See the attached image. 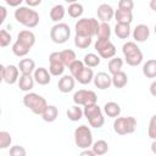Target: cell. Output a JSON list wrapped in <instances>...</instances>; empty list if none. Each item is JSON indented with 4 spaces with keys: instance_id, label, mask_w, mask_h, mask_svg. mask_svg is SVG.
<instances>
[{
    "instance_id": "22",
    "label": "cell",
    "mask_w": 156,
    "mask_h": 156,
    "mask_svg": "<svg viewBox=\"0 0 156 156\" xmlns=\"http://www.w3.org/2000/svg\"><path fill=\"white\" fill-rule=\"evenodd\" d=\"M104 112L107 115V117L116 118L121 115V106L115 101H108L104 105Z\"/></svg>"
},
{
    "instance_id": "51",
    "label": "cell",
    "mask_w": 156,
    "mask_h": 156,
    "mask_svg": "<svg viewBox=\"0 0 156 156\" xmlns=\"http://www.w3.org/2000/svg\"><path fill=\"white\" fill-rule=\"evenodd\" d=\"M66 2H68V4H72V2H77L78 0H65Z\"/></svg>"
},
{
    "instance_id": "52",
    "label": "cell",
    "mask_w": 156,
    "mask_h": 156,
    "mask_svg": "<svg viewBox=\"0 0 156 156\" xmlns=\"http://www.w3.org/2000/svg\"><path fill=\"white\" fill-rule=\"evenodd\" d=\"M154 29H155V34H156V24H155V28Z\"/></svg>"
},
{
    "instance_id": "44",
    "label": "cell",
    "mask_w": 156,
    "mask_h": 156,
    "mask_svg": "<svg viewBox=\"0 0 156 156\" xmlns=\"http://www.w3.org/2000/svg\"><path fill=\"white\" fill-rule=\"evenodd\" d=\"M22 1L23 0H5V2L9 6H11V7H18V6H21Z\"/></svg>"
},
{
    "instance_id": "4",
    "label": "cell",
    "mask_w": 156,
    "mask_h": 156,
    "mask_svg": "<svg viewBox=\"0 0 156 156\" xmlns=\"http://www.w3.org/2000/svg\"><path fill=\"white\" fill-rule=\"evenodd\" d=\"M84 117L88 119L89 124L93 128H101L105 123V118L102 115V110L100 108V106L95 102V104H90L84 106Z\"/></svg>"
},
{
    "instance_id": "16",
    "label": "cell",
    "mask_w": 156,
    "mask_h": 156,
    "mask_svg": "<svg viewBox=\"0 0 156 156\" xmlns=\"http://www.w3.org/2000/svg\"><path fill=\"white\" fill-rule=\"evenodd\" d=\"M149 35H150V29L144 23L138 24L134 28V30H133V39L136 43H144V41H146L149 39Z\"/></svg>"
},
{
    "instance_id": "23",
    "label": "cell",
    "mask_w": 156,
    "mask_h": 156,
    "mask_svg": "<svg viewBox=\"0 0 156 156\" xmlns=\"http://www.w3.org/2000/svg\"><path fill=\"white\" fill-rule=\"evenodd\" d=\"M18 68L22 74H32L35 71V62L32 58H22L18 63Z\"/></svg>"
},
{
    "instance_id": "38",
    "label": "cell",
    "mask_w": 156,
    "mask_h": 156,
    "mask_svg": "<svg viewBox=\"0 0 156 156\" xmlns=\"http://www.w3.org/2000/svg\"><path fill=\"white\" fill-rule=\"evenodd\" d=\"M11 143H12L11 134L6 130H1L0 132V149L1 150L7 149L9 146H11Z\"/></svg>"
},
{
    "instance_id": "47",
    "label": "cell",
    "mask_w": 156,
    "mask_h": 156,
    "mask_svg": "<svg viewBox=\"0 0 156 156\" xmlns=\"http://www.w3.org/2000/svg\"><path fill=\"white\" fill-rule=\"evenodd\" d=\"M150 94L156 98V80H154V82L150 84Z\"/></svg>"
},
{
    "instance_id": "5",
    "label": "cell",
    "mask_w": 156,
    "mask_h": 156,
    "mask_svg": "<svg viewBox=\"0 0 156 156\" xmlns=\"http://www.w3.org/2000/svg\"><path fill=\"white\" fill-rule=\"evenodd\" d=\"M100 23L95 18H80L76 22L74 30L78 35H87V37H94L98 33Z\"/></svg>"
},
{
    "instance_id": "20",
    "label": "cell",
    "mask_w": 156,
    "mask_h": 156,
    "mask_svg": "<svg viewBox=\"0 0 156 156\" xmlns=\"http://www.w3.org/2000/svg\"><path fill=\"white\" fill-rule=\"evenodd\" d=\"M74 78H76V80H78L80 84H89V83L94 79V72H93L91 67L85 66Z\"/></svg>"
},
{
    "instance_id": "13",
    "label": "cell",
    "mask_w": 156,
    "mask_h": 156,
    "mask_svg": "<svg viewBox=\"0 0 156 156\" xmlns=\"http://www.w3.org/2000/svg\"><path fill=\"white\" fill-rule=\"evenodd\" d=\"M93 82H94V85L98 89L105 90V89H107L112 85V77L106 72H99L94 76Z\"/></svg>"
},
{
    "instance_id": "34",
    "label": "cell",
    "mask_w": 156,
    "mask_h": 156,
    "mask_svg": "<svg viewBox=\"0 0 156 156\" xmlns=\"http://www.w3.org/2000/svg\"><path fill=\"white\" fill-rule=\"evenodd\" d=\"M110 35H111V27L108 22H101L96 33L98 39H110Z\"/></svg>"
},
{
    "instance_id": "46",
    "label": "cell",
    "mask_w": 156,
    "mask_h": 156,
    "mask_svg": "<svg viewBox=\"0 0 156 156\" xmlns=\"http://www.w3.org/2000/svg\"><path fill=\"white\" fill-rule=\"evenodd\" d=\"M24 1H26V4L29 7H35V6H38V5L41 4V0H24Z\"/></svg>"
},
{
    "instance_id": "8",
    "label": "cell",
    "mask_w": 156,
    "mask_h": 156,
    "mask_svg": "<svg viewBox=\"0 0 156 156\" xmlns=\"http://www.w3.org/2000/svg\"><path fill=\"white\" fill-rule=\"evenodd\" d=\"M71 35V29L66 23H56L50 29V39L55 44H65Z\"/></svg>"
},
{
    "instance_id": "7",
    "label": "cell",
    "mask_w": 156,
    "mask_h": 156,
    "mask_svg": "<svg viewBox=\"0 0 156 156\" xmlns=\"http://www.w3.org/2000/svg\"><path fill=\"white\" fill-rule=\"evenodd\" d=\"M74 143L79 149H88L93 145V134L89 127L82 124L74 130Z\"/></svg>"
},
{
    "instance_id": "18",
    "label": "cell",
    "mask_w": 156,
    "mask_h": 156,
    "mask_svg": "<svg viewBox=\"0 0 156 156\" xmlns=\"http://www.w3.org/2000/svg\"><path fill=\"white\" fill-rule=\"evenodd\" d=\"M17 40H18L20 43H22L23 45H26L27 48L32 49L33 45L35 44V35H34V33H33L32 30H29V29H23V30H21V32L18 33Z\"/></svg>"
},
{
    "instance_id": "24",
    "label": "cell",
    "mask_w": 156,
    "mask_h": 156,
    "mask_svg": "<svg viewBox=\"0 0 156 156\" xmlns=\"http://www.w3.org/2000/svg\"><path fill=\"white\" fill-rule=\"evenodd\" d=\"M128 83V77H127V73L123 72V71H119L115 74H112V85L117 89H121V88H124Z\"/></svg>"
},
{
    "instance_id": "11",
    "label": "cell",
    "mask_w": 156,
    "mask_h": 156,
    "mask_svg": "<svg viewBox=\"0 0 156 156\" xmlns=\"http://www.w3.org/2000/svg\"><path fill=\"white\" fill-rule=\"evenodd\" d=\"M0 71H1V78L5 83L12 85L16 82H18V76H20V68L18 66L15 65H9V66H0Z\"/></svg>"
},
{
    "instance_id": "49",
    "label": "cell",
    "mask_w": 156,
    "mask_h": 156,
    "mask_svg": "<svg viewBox=\"0 0 156 156\" xmlns=\"http://www.w3.org/2000/svg\"><path fill=\"white\" fill-rule=\"evenodd\" d=\"M150 9L152 11H156V0H150V4H149Z\"/></svg>"
},
{
    "instance_id": "21",
    "label": "cell",
    "mask_w": 156,
    "mask_h": 156,
    "mask_svg": "<svg viewBox=\"0 0 156 156\" xmlns=\"http://www.w3.org/2000/svg\"><path fill=\"white\" fill-rule=\"evenodd\" d=\"M115 18L117 23H132L133 21V13L129 10H123V9H117L115 11Z\"/></svg>"
},
{
    "instance_id": "40",
    "label": "cell",
    "mask_w": 156,
    "mask_h": 156,
    "mask_svg": "<svg viewBox=\"0 0 156 156\" xmlns=\"http://www.w3.org/2000/svg\"><path fill=\"white\" fill-rule=\"evenodd\" d=\"M11 34L6 30V29H1L0 30V46L1 48H6L10 43H11Z\"/></svg>"
},
{
    "instance_id": "2",
    "label": "cell",
    "mask_w": 156,
    "mask_h": 156,
    "mask_svg": "<svg viewBox=\"0 0 156 156\" xmlns=\"http://www.w3.org/2000/svg\"><path fill=\"white\" fill-rule=\"evenodd\" d=\"M122 52H123L126 62L132 67L139 66L143 62V52L140 48L136 45V43L134 41L124 43L122 46Z\"/></svg>"
},
{
    "instance_id": "50",
    "label": "cell",
    "mask_w": 156,
    "mask_h": 156,
    "mask_svg": "<svg viewBox=\"0 0 156 156\" xmlns=\"http://www.w3.org/2000/svg\"><path fill=\"white\" fill-rule=\"evenodd\" d=\"M151 151H152V154L156 155V139L152 140V144H151Z\"/></svg>"
},
{
    "instance_id": "26",
    "label": "cell",
    "mask_w": 156,
    "mask_h": 156,
    "mask_svg": "<svg viewBox=\"0 0 156 156\" xmlns=\"http://www.w3.org/2000/svg\"><path fill=\"white\" fill-rule=\"evenodd\" d=\"M143 74L146 78H156V60H147L143 65Z\"/></svg>"
},
{
    "instance_id": "14",
    "label": "cell",
    "mask_w": 156,
    "mask_h": 156,
    "mask_svg": "<svg viewBox=\"0 0 156 156\" xmlns=\"http://www.w3.org/2000/svg\"><path fill=\"white\" fill-rule=\"evenodd\" d=\"M96 13H98V17L101 22H110L115 17V10L108 4L99 5V7L96 10Z\"/></svg>"
},
{
    "instance_id": "42",
    "label": "cell",
    "mask_w": 156,
    "mask_h": 156,
    "mask_svg": "<svg viewBox=\"0 0 156 156\" xmlns=\"http://www.w3.org/2000/svg\"><path fill=\"white\" fill-rule=\"evenodd\" d=\"M26 154H27V151L23 146L15 145V146L10 147V155L11 156H26Z\"/></svg>"
},
{
    "instance_id": "15",
    "label": "cell",
    "mask_w": 156,
    "mask_h": 156,
    "mask_svg": "<svg viewBox=\"0 0 156 156\" xmlns=\"http://www.w3.org/2000/svg\"><path fill=\"white\" fill-rule=\"evenodd\" d=\"M74 80L76 78L72 76V74H65L62 76L60 79H58V83H57V88L61 93L66 94V93H69L73 90L74 88Z\"/></svg>"
},
{
    "instance_id": "27",
    "label": "cell",
    "mask_w": 156,
    "mask_h": 156,
    "mask_svg": "<svg viewBox=\"0 0 156 156\" xmlns=\"http://www.w3.org/2000/svg\"><path fill=\"white\" fill-rule=\"evenodd\" d=\"M115 34L119 39H128L130 35V24L129 23H116Z\"/></svg>"
},
{
    "instance_id": "48",
    "label": "cell",
    "mask_w": 156,
    "mask_h": 156,
    "mask_svg": "<svg viewBox=\"0 0 156 156\" xmlns=\"http://www.w3.org/2000/svg\"><path fill=\"white\" fill-rule=\"evenodd\" d=\"M80 155H82V156H95V152L93 151V149H91V150H88V149H87V150L82 151Z\"/></svg>"
},
{
    "instance_id": "32",
    "label": "cell",
    "mask_w": 156,
    "mask_h": 156,
    "mask_svg": "<svg viewBox=\"0 0 156 156\" xmlns=\"http://www.w3.org/2000/svg\"><path fill=\"white\" fill-rule=\"evenodd\" d=\"M91 149H93V151L95 152L96 156H102L108 151V144H107V141L101 139V140H98V141L93 143Z\"/></svg>"
},
{
    "instance_id": "3",
    "label": "cell",
    "mask_w": 156,
    "mask_h": 156,
    "mask_svg": "<svg viewBox=\"0 0 156 156\" xmlns=\"http://www.w3.org/2000/svg\"><path fill=\"white\" fill-rule=\"evenodd\" d=\"M23 105L26 107H28L33 113L41 116V113L45 111V108L48 106V102L41 95H39L37 93H29L28 91L23 96Z\"/></svg>"
},
{
    "instance_id": "19",
    "label": "cell",
    "mask_w": 156,
    "mask_h": 156,
    "mask_svg": "<svg viewBox=\"0 0 156 156\" xmlns=\"http://www.w3.org/2000/svg\"><path fill=\"white\" fill-rule=\"evenodd\" d=\"M34 77H32V74H21L18 78V88L22 91H29L33 89L34 87Z\"/></svg>"
},
{
    "instance_id": "28",
    "label": "cell",
    "mask_w": 156,
    "mask_h": 156,
    "mask_svg": "<svg viewBox=\"0 0 156 156\" xmlns=\"http://www.w3.org/2000/svg\"><path fill=\"white\" fill-rule=\"evenodd\" d=\"M66 115H67V118H68L69 121L77 122V121H79V119L83 117L84 112H83V110L79 107V105H76V104H74L73 106L68 107V110L66 111Z\"/></svg>"
},
{
    "instance_id": "41",
    "label": "cell",
    "mask_w": 156,
    "mask_h": 156,
    "mask_svg": "<svg viewBox=\"0 0 156 156\" xmlns=\"http://www.w3.org/2000/svg\"><path fill=\"white\" fill-rule=\"evenodd\" d=\"M147 135L150 139H156V115H154L150 118L149 122V128H147Z\"/></svg>"
},
{
    "instance_id": "45",
    "label": "cell",
    "mask_w": 156,
    "mask_h": 156,
    "mask_svg": "<svg viewBox=\"0 0 156 156\" xmlns=\"http://www.w3.org/2000/svg\"><path fill=\"white\" fill-rule=\"evenodd\" d=\"M0 12H1V17H0V23H4V22H5V20H6V15H7L6 7H5V6H0Z\"/></svg>"
},
{
    "instance_id": "1",
    "label": "cell",
    "mask_w": 156,
    "mask_h": 156,
    "mask_svg": "<svg viewBox=\"0 0 156 156\" xmlns=\"http://www.w3.org/2000/svg\"><path fill=\"white\" fill-rule=\"evenodd\" d=\"M15 20L27 28H34L39 23V13L29 6H18L15 10Z\"/></svg>"
},
{
    "instance_id": "30",
    "label": "cell",
    "mask_w": 156,
    "mask_h": 156,
    "mask_svg": "<svg viewBox=\"0 0 156 156\" xmlns=\"http://www.w3.org/2000/svg\"><path fill=\"white\" fill-rule=\"evenodd\" d=\"M60 56H61V60H62V62L66 67H69V65L77 60L76 52L71 49H66V50L60 51Z\"/></svg>"
},
{
    "instance_id": "39",
    "label": "cell",
    "mask_w": 156,
    "mask_h": 156,
    "mask_svg": "<svg viewBox=\"0 0 156 156\" xmlns=\"http://www.w3.org/2000/svg\"><path fill=\"white\" fill-rule=\"evenodd\" d=\"M85 67V65H84V62L83 61H79V60H76L74 62H72L71 65H69V72H71V74L73 76V77H76L83 68Z\"/></svg>"
},
{
    "instance_id": "9",
    "label": "cell",
    "mask_w": 156,
    "mask_h": 156,
    "mask_svg": "<svg viewBox=\"0 0 156 156\" xmlns=\"http://www.w3.org/2000/svg\"><path fill=\"white\" fill-rule=\"evenodd\" d=\"M94 48L102 58H112L116 55V46L110 39H96Z\"/></svg>"
},
{
    "instance_id": "43",
    "label": "cell",
    "mask_w": 156,
    "mask_h": 156,
    "mask_svg": "<svg viewBox=\"0 0 156 156\" xmlns=\"http://www.w3.org/2000/svg\"><path fill=\"white\" fill-rule=\"evenodd\" d=\"M133 7H134L133 0H119V1H118V9H123V10H129V11H132Z\"/></svg>"
},
{
    "instance_id": "36",
    "label": "cell",
    "mask_w": 156,
    "mask_h": 156,
    "mask_svg": "<svg viewBox=\"0 0 156 156\" xmlns=\"http://www.w3.org/2000/svg\"><path fill=\"white\" fill-rule=\"evenodd\" d=\"M29 48H27L26 45H23L22 43H20L18 40H16L12 45V52L17 56V57H23L29 52Z\"/></svg>"
},
{
    "instance_id": "33",
    "label": "cell",
    "mask_w": 156,
    "mask_h": 156,
    "mask_svg": "<svg viewBox=\"0 0 156 156\" xmlns=\"http://www.w3.org/2000/svg\"><path fill=\"white\" fill-rule=\"evenodd\" d=\"M67 11H68V15H69L72 18H79V17L83 15V11H84V10H83V5L77 1V2L69 4Z\"/></svg>"
},
{
    "instance_id": "12",
    "label": "cell",
    "mask_w": 156,
    "mask_h": 156,
    "mask_svg": "<svg viewBox=\"0 0 156 156\" xmlns=\"http://www.w3.org/2000/svg\"><path fill=\"white\" fill-rule=\"evenodd\" d=\"M49 62H50V66H49V71L51 73V76H62L63 74V71H65V65L61 60V56H60V52L55 51V52H51L50 56H49Z\"/></svg>"
},
{
    "instance_id": "17",
    "label": "cell",
    "mask_w": 156,
    "mask_h": 156,
    "mask_svg": "<svg viewBox=\"0 0 156 156\" xmlns=\"http://www.w3.org/2000/svg\"><path fill=\"white\" fill-rule=\"evenodd\" d=\"M33 77H34V80H35L39 85H46V84H49L50 80H51V73H50V71H48V69L44 68V67L35 68Z\"/></svg>"
},
{
    "instance_id": "10",
    "label": "cell",
    "mask_w": 156,
    "mask_h": 156,
    "mask_svg": "<svg viewBox=\"0 0 156 156\" xmlns=\"http://www.w3.org/2000/svg\"><path fill=\"white\" fill-rule=\"evenodd\" d=\"M98 101V96L93 90H85V89H80L78 91L74 93L73 95V102L76 105H82V106H87L90 104H95Z\"/></svg>"
},
{
    "instance_id": "25",
    "label": "cell",
    "mask_w": 156,
    "mask_h": 156,
    "mask_svg": "<svg viewBox=\"0 0 156 156\" xmlns=\"http://www.w3.org/2000/svg\"><path fill=\"white\" fill-rule=\"evenodd\" d=\"M57 116H58V110H57V107L55 105H48L45 111L41 113V118L45 122H49V123L56 121Z\"/></svg>"
},
{
    "instance_id": "35",
    "label": "cell",
    "mask_w": 156,
    "mask_h": 156,
    "mask_svg": "<svg viewBox=\"0 0 156 156\" xmlns=\"http://www.w3.org/2000/svg\"><path fill=\"white\" fill-rule=\"evenodd\" d=\"M90 44H91V37L76 34V37H74V45L78 49H87V48L90 46Z\"/></svg>"
},
{
    "instance_id": "6",
    "label": "cell",
    "mask_w": 156,
    "mask_h": 156,
    "mask_svg": "<svg viewBox=\"0 0 156 156\" xmlns=\"http://www.w3.org/2000/svg\"><path fill=\"white\" fill-rule=\"evenodd\" d=\"M136 129V119L132 116L127 117H116L113 122V130L119 135L132 134Z\"/></svg>"
},
{
    "instance_id": "29",
    "label": "cell",
    "mask_w": 156,
    "mask_h": 156,
    "mask_svg": "<svg viewBox=\"0 0 156 156\" xmlns=\"http://www.w3.org/2000/svg\"><path fill=\"white\" fill-rule=\"evenodd\" d=\"M65 13H66V10H65L63 5L58 4V5L52 6V9L50 10V18L54 22H60L65 17Z\"/></svg>"
},
{
    "instance_id": "37",
    "label": "cell",
    "mask_w": 156,
    "mask_h": 156,
    "mask_svg": "<svg viewBox=\"0 0 156 156\" xmlns=\"http://www.w3.org/2000/svg\"><path fill=\"white\" fill-rule=\"evenodd\" d=\"M83 62H84V65L85 66H88V67H96V66H99L100 65V57L96 55V54H93V52H90V54H87L85 56H84V60H83Z\"/></svg>"
},
{
    "instance_id": "31",
    "label": "cell",
    "mask_w": 156,
    "mask_h": 156,
    "mask_svg": "<svg viewBox=\"0 0 156 156\" xmlns=\"http://www.w3.org/2000/svg\"><path fill=\"white\" fill-rule=\"evenodd\" d=\"M122 67H123V60L122 58H119L118 56L117 57L113 56L112 58H110L108 65H107V68H108V72L111 74H115V73L122 71Z\"/></svg>"
}]
</instances>
